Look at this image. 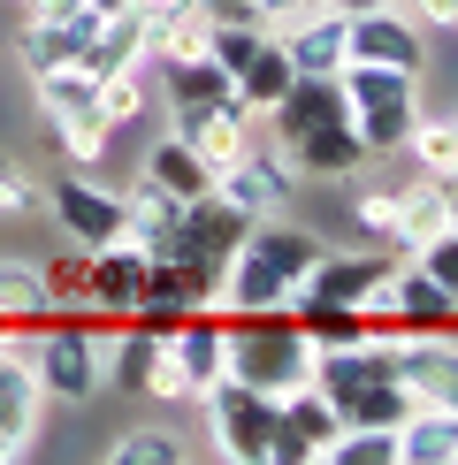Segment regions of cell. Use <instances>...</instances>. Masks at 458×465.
Wrapping results in <instances>:
<instances>
[{"mask_svg": "<svg viewBox=\"0 0 458 465\" xmlns=\"http://www.w3.org/2000/svg\"><path fill=\"white\" fill-rule=\"evenodd\" d=\"M405 153L420 161V176H451V168H458V123H451V114H435V123L420 114L413 138H405Z\"/></svg>", "mask_w": 458, "mask_h": 465, "instance_id": "33", "label": "cell"}, {"mask_svg": "<svg viewBox=\"0 0 458 465\" xmlns=\"http://www.w3.org/2000/svg\"><path fill=\"white\" fill-rule=\"evenodd\" d=\"M336 114H344V92H336V76H291V92H283V100L267 107L260 123L275 130V145H298L305 130L336 123Z\"/></svg>", "mask_w": 458, "mask_h": 465, "instance_id": "18", "label": "cell"}, {"mask_svg": "<svg viewBox=\"0 0 458 465\" xmlns=\"http://www.w3.org/2000/svg\"><path fill=\"white\" fill-rule=\"evenodd\" d=\"M291 76H298V69H291V54H283V38H260V54H253L237 76H229V100H237V107L260 123V114L275 107L283 92H291Z\"/></svg>", "mask_w": 458, "mask_h": 465, "instance_id": "20", "label": "cell"}, {"mask_svg": "<svg viewBox=\"0 0 458 465\" xmlns=\"http://www.w3.org/2000/svg\"><path fill=\"white\" fill-rule=\"evenodd\" d=\"M420 31H458V0H397Z\"/></svg>", "mask_w": 458, "mask_h": 465, "instance_id": "43", "label": "cell"}, {"mask_svg": "<svg viewBox=\"0 0 458 465\" xmlns=\"http://www.w3.org/2000/svg\"><path fill=\"white\" fill-rule=\"evenodd\" d=\"M92 76L85 62H54V69H31V100H38V114L46 123H62V114H92Z\"/></svg>", "mask_w": 458, "mask_h": 465, "instance_id": "24", "label": "cell"}, {"mask_svg": "<svg viewBox=\"0 0 458 465\" xmlns=\"http://www.w3.org/2000/svg\"><path fill=\"white\" fill-rule=\"evenodd\" d=\"M397 191H405V183H390V191H359V206H352V214H359V229H367L374 244L405 252V237H397Z\"/></svg>", "mask_w": 458, "mask_h": 465, "instance_id": "37", "label": "cell"}, {"mask_svg": "<svg viewBox=\"0 0 458 465\" xmlns=\"http://www.w3.org/2000/svg\"><path fill=\"white\" fill-rule=\"evenodd\" d=\"M24 351L38 366V390H46V404H92L107 390V366H100V343H92L85 313H62L46 328H31Z\"/></svg>", "mask_w": 458, "mask_h": 465, "instance_id": "3", "label": "cell"}, {"mask_svg": "<svg viewBox=\"0 0 458 465\" xmlns=\"http://www.w3.org/2000/svg\"><path fill=\"white\" fill-rule=\"evenodd\" d=\"M153 84H161V100H168V107L229 100V69H214V62H153Z\"/></svg>", "mask_w": 458, "mask_h": 465, "instance_id": "29", "label": "cell"}, {"mask_svg": "<svg viewBox=\"0 0 458 465\" xmlns=\"http://www.w3.org/2000/svg\"><path fill=\"white\" fill-rule=\"evenodd\" d=\"M283 54H291V69H298V76H336V69H344V15H336V8H321L314 24L283 31Z\"/></svg>", "mask_w": 458, "mask_h": 465, "instance_id": "22", "label": "cell"}, {"mask_svg": "<svg viewBox=\"0 0 458 465\" xmlns=\"http://www.w3.org/2000/svg\"><path fill=\"white\" fill-rule=\"evenodd\" d=\"M38 275H46V298L62 305V313H85V252H76V244L62 252V260H46Z\"/></svg>", "mask_w": 458, "mask_h": 465, "instance_id": "40", "label": "cell"}, {"mask_svg": "<svg viewBox=\"0 0 458 465\" xmlns=\"http://www.w3.org/2000/svg\"><path fill=\"white\" fill-rule=\"evenodd\" d=\"M229 321V374L253 381L267 397H291L298 381H314V336L298 328V313H222Z\"/></svg>", "mask_w": 458, "mask_h": 465, "instance_id": "2", "label": "cell"}, {"mask_svg": "<svg viewBox=\"0 0 458 465\" xmlns=\"http://www.w3.org/2000/svg\"><path fill=\"white\" fill-rule=\"evenodd\" d=\"M107 458H114V465H176V458H184V442H176V435H161V428H130Z\"/></svg>", "mask_w": 458, "mask_h": 465, "instance_id": "39", "label": "cell"}, {"mask_svg": "<svg viewBox=\"0 0 458 465\" xmlns=\"http://www.w3.org/2000/svg\"><path fill=\"white\" fill-rule=\"evenodd\" d=\"M321 465H397V428H336Z\"/></svg>", "mask_w": 458, "mask_h": 465, "instance_id": "34", "label": "cell"}, {"mask_svg": "<svg viewBox=\"0 0 458 465\" xmlns=\"http://www.w3.org/2000/svg\"><path fill=\"white\" fill-rule=\"evenodd\" d=\"M405 260V252H329L321 244V260L305 267V290L298 298H321V305H359L367 290L390 275V267Z\"/></svg>", "mask_w": 458, "mask_h": 465, "instance_id": "15", "label": "cell"}, {"mask_svg": "<svg viewBox=\"0 0 458 465\" xmlns=\"http://www.w3.org/2000/svg\"><path fill=\"white\" fill-rule=\"evenodd\" d=\"M336 404L314 390V381H298L291 397H283V428H275V465H321V450L336 442Z\"/></svg>", "mask_w": 458, "mask_h": 465, "instance_id": "14", "label": "cell"}, {"mask_svg": "<svg viewBox=\"0 0 458 465\" xmlns=\"http://www.w3.org/2000/svg\"><path fill=\"white\" fill-rule=\"evenodd\" d=\"M413 123H420V100H382V107H359V114H352V130H359V145H367V161H382V153H405Z\"/></svg>", "mask_w": 458, "mask_h": 465, "instance_id": "30", "label": "cell"}, {"mask_svg": "<svg viewBox=\"0 0 458 465\" xmlns=\"http://www.w3.org/2000/svg\"><path fill=\"white\" fill-rule=\"evenodd\" d=\"M283 161H291L298 176H314V183H344V176H359V168H367V145H359L352 114H336V123L305 130L298 145H283Z\"/></svg>", "mask_w": 458, "mask_h": 465, "instance_id": "16", "label": "cell"}, {"mask_svg": "<svg viewBox=\"0 0 458 465\" xmlns=\"http://www.w3.org/2000/svg\"><path fill=\"white\" fill-rule=\"evenodd\" d=\"M54 199V222L76 252H100V244H123V191L92 183V168H69L62 183L46 191Z\"/></svg>", "mask_w": 458, "mask_h": 465, "instance_id": "7", "label": "cell"}, {"mask_svg": "<svg viewBox=\"0 0 458 465\" xmlns=\"http://www.w3.org/2000/svg\"><path fill=\"white\" fill-rule=\"evenodd\" d=\"M244 229H253V214H237L222 191H206V199H184V214H176V252H168V260L222 267L229 252L244 244Z\"/></svg>", "mask_w": 458, "mask_h": 465, "instance_id": "11", "label": "cell"}, {"mask_svg": "<svg viewBox=\"0 0 458 465\" xmlns=\"http://www.w3.org/2000/svg\"><path fill=\"white\" fill-rule=\"evenodd\" d=\"M153 359H161V336L138 328V321H123V328H114V343H107V381H114V390H130V397H145Z\"/></svg>", "mask_w": 458, "mask_h": 465, "instance_id": "28", "label": "cell"}, {"mask_svg": "<svg viewBox=\"0 0 458 465\" xmlns=\"http://www.w3.org/2000/svg\"><path fill=\"white\" fill-rule=\"evenodd\" d=\"M199 404H206V428H214V450H222V458H237V465H275L283 397H267V390H253V381L222 374Z\"/></svg>", "mask_w": 458, "mask_h": 465, "instance_id": "4", "label": "cell"}, {"mask_svg": "<svg viewBox=\"0 0 458 465\" xmlns=\"http://www.w3.org/2000/svg\"><path fill=\"white\" fill-rule=\"evenodd\" d=\"M451 222L458 214H451V199H443V183H435V176H420V183L397 191V237H405V252L428 244L435 229H451Z\"/></svg>", "mask_w": 458, "mask_h": 465, "instance_id": "27", "label": "cell"}, {"mask_svg": "<svg viewBox=\"0 0 458 465\" xmlns=\"http://www.w3.org/2000/svg\"><path fill=\"white\" fill-rule=\"evenodd\" d=\"M291 313H298V328H305V336H314V351H329V343H359V336H367V313H359V305H321V298H298Z\"/></svg>", "mask_w": 458, "mask_h": 465, "instance_id": "31", "label": "cell"}, {"mask_svg": "<svg viewBox=\"0 0 458 465\" xmlns=\"http://www.w3.org/2000/svg\"><path fill=\"white\" fill-rule=\"evenodd\" d=\"M451 123H458V107H451Z\"/></svg>", "mask_w": 458, "mask_h": 465, "instance_id": "45", "label": "cell"}, {"mask_svg": "<svg viewBox=\"0 0 458 465\" xmlns=\"http://www.w3.org/2000/svg\"><path fill=\"white\" fill-rule=\"evenodd\" d=\"M397 465H458V412L413 404L397 420Z\"/></svg>", "mask_w": 458, "mask_h": 465, "instance_id": "21", "label": "cell"}, {"mask_svg": "<svg viewBox=\"0 0 458 465\" xmlns=\"http://www.w3.org/2000/svg\"><path fill=\"white\" fill-rule=\"evenodd\" d=\"M46 321H62V305L46 298V275L31 260H0V328L8 336H31Z\"/></svg>", "mask_w": 458, "mask_h": 465, "instance_id": "19", "label": "cell"}, {"mask_svg": "<svg viewBox=\"0 0 458 465\" xmlns=\"http://www.w3.org/2000/svg\"><path fill=\"white\" fill-rule=\"evenodd\" d=\"M161 351H168V366L184 374V390L206 397V390L229 374V321L214 313V305H191V313L161 336Z\"/></svg>", "mask_w": 458, "mask_h": 465, "instance_id": "9", "label": "cell"}, {"mask_svg": "<svg viewBox=\"0 0 458 465\" xmlns=\"http://www.w3.org/2000/svg\"><path fill=\"white\" fill-rule=\"evenodd\" d=\"M138 290H145V252H138V244H100V252H85V313L130 321V313H138Z\"/></svg>", "mask_w": 458, "mask_h": 465, "instance_id": "13", "label": "cell"}, {"mask_svg": "<svg viewBox=\"0 0 458 465\" xmlns=\"http://www.w3.org/2000/svg\"><path fill=\"white\" fill-rule=\"evenodd\" d=\"M38 206V176L24 161H8V153H0V222H15V214H31Z\"/></svg>", "mask_w": 458, "mask_h": 465, "instance_id": "42", "label": "cell"}, {"mask_svg": "<svg viewBox=\"0 0 458 465\" xmlns=\"http://www.w3.org/2000/svg\"><path fill=\"white\" fill-rule=\"evenodd\" d=\"M336 92H344V114H359V107H382V100H420V76L382 69V62H344Z\"/></svg>", "mask_w": 458, "mask_h": 465, "instance_id": "23", "label": "cell"}, {"mask_svg": "<svg viewBox=\"0 0 458 465\" xmlns=\"http://www.w3.org/2000/svg\"><path fill=\"white\" fill-rule=\"evenodd\" d=\"M314 260H321V237H314V229L260 214L253 229H244V244L222 260L214 313H283V305H298L305 267H314Z\"/></svg>", "mask_w": 458, "mask_h": 465, "instance_id": "1", "label": "cell"}, {"mask_svg": "<svg viewBox=\"0 0 458 465\" xmlns=\"http://www.w3.org/2000/svg\"><path fill=\"white\" fill-rule=\"evenodd\" d=\"M38 428H46V390H38V366L24 351V336H0V465L31 458Z\"/></svg>", "mask_w": 458, "mask_h": 465, "instance_id": "5", "label": "cell"}, {"mask_svg": "<svg viewBox=\"0 0 458 465\" xmlns=\"http://www.w3.org/2000/svg\"><path fill=\"white\" fill-rule=\"evenodd\" d=\"M344 62H382V69H428V31L413 24L405 8H367V15H344Z\"/></svg>", "mask_w": 458, "mask_h": 465, "instance_id": "6", "label": "cell"}, {"mask_svg": "<svg viewBox=\"0 0 458 465\" xmlns=\"http://www.w3.org/2000/svg\"><path fill=\"white\" fill-rule=\"evenodd\" d=\"M260 38H267V31L253 24V15H222V24H214V46H206V54H214V69L237 76V69L260 54Z\"/></svg>", "mask_w": 458, "mask_h": 465, "instance_id": "36", "label": "cell"}, {"mask_svg": "<svg viewBox=\"0 0 458 465\" xmlns=\"http://www.w3.org/2000/svg\"><path fill=\"white\" fill-rule=\"evenodd\" d=\"M176 214H184V199H168L153 176H138L123 191V244H138L145 260H168L176 252Z\"/></svg>", "mask_w": 458, "mask_h": 465, "instance_id": "17", "label": "cell"}, {"mask_svg": "<svg viewBox=\"0 0 458 465\" xmlns=\"http://www.w3.org/2000/svg\"><path fill=\"white\" fill-rule=\"evenodd\" d=\"M54 145L69 153V168H100L107 145H114V130L100 123V114H62V123H54Z\"/></svg>", "mask_w": 458, "mask_h": 465, "instance_id": "35", "label": "cell"}, {"mask_svg": "<svg viewBox=\"0 0 458 465\" xmlns=\"http://www.w3.org/2000/svg\"><path fill=\"white\" fill-rule=\"evenodd\" d=\"M145 100H153V76H145V62H130V69H107L100 84H92V114H100L107 130H123V123H145Z\"/></svg>", "mask_w": 458, "mask_h": 465, "instance_id": "25", "label": "cell"}, {"mask_svg": "<svg viewBox=\"0 0 458 465\" xmlns=\"http://www.w3.org/2000/svg\"><path fill=\"white\" fill-rule=\"evenodd\" d=\"M397 390L413 404L458 412V336H405L397 343Z\"/></svg>", "mask_w": 458, "mask_h": 465, "instance_id": "12", "label": "cell"}, {"mask_svg": "<svg viewBox=\"0 0 458 465\" xmlns=\"http://www.w3.org/2000/svg\"><path fill=\"white\" fill-rule=\"evenodd\" d=\"M15 54H24V69L76 62V31H69V24H54V15H24V31H15Z\"/></svg>", "mask_w": 458, "mask_h": 465, "instance_id": "32", "label": "cell"}, {"mask_svg": "<svg viewBox=\"0 0 458 465\" xmlns=\"http://www.w3.org/2000/svg\"><path fill=\"white\" fill-rule=\"evenodd\" d=\"M145 176L161 183L168 199H206V191H214V168H206V161H199V153H191L184 138H161V145H153Z\"/></svg>", "mask_w": 458, "mask_h": 465, "instance_id": "26", "label": "cell"}, {"mask_svg": "<svg viewBox=\"0 0 458 465\" xmlns=\"http://www.w3.org/2000/svg\"><path fill=\"white\" fill-rule=\"evenodd\" d=\"M168 138H184L206 168H229L253 145V114L237 100H199V107H168Z\"/></svg>", "mask_w": 458, "mask_h": 465, "instance_id": "10", "label": "cell"}, {"mask_svg": "<svg viewBox=\"0 0 458 465\" xmlns=\"http://www.w3.org/2000/svg\"><path fill=\"white\" fill-rule=\"evenodd\" d=\"M405 260L420 267V275H435V282H443V290H451V298H458V222H451V229H435V237H428V244H413V252H405Z\"/></svg>", "mask_w": 458, "mask_h": 465, "instance_id": "38", "label": "cell"}, {"mask_svg": "<svg viewBox=\"0 0 458 465\" xmlns=\"http://www.w3.org/2000/svg\"><path fill=\"white\" fill-rule=\"evenodd\" d=\"M329 8V0H253V24L267 38H283V31H298V24H314V15Z\"/></svg>", "mask_w": 458, "mask_h": 465, "instance_id": "41", "label": "cell"}, {"mask_svg": "<svg viewBox=\"0 0 458 465\" xmlns=\"http://www.w3.org/2000/svg\"><path fill=\"white\" fill-rule=\"evenodd\" d=\"M214 191L237 206V214L260 222V214H283V199L298 191V168L283 161V145H244L229 168H214Z\"/></svg>", "mask_w": 458, "mask_h": 465, "instance_id": "8", "label": "cell"}, {"mask_svg": "<svg viewBox=\"0 0 458 465\" xmlns=\"http://www.w3.org/2000/svg\"><path fill=\"white\" fill-rule=\"evenodd\" d=\"M336 15H367V8H390V0H329Z\"/></svg>", "mask_w": 458, "mask_h": 465, "instance_id": "44", "label": "cell"}]
</instances>
